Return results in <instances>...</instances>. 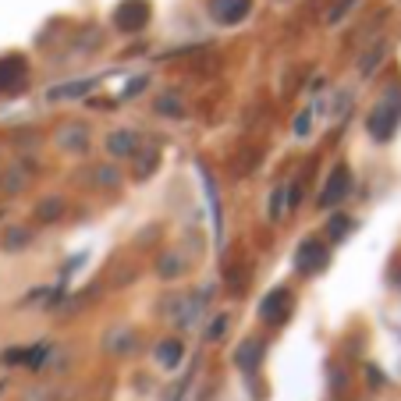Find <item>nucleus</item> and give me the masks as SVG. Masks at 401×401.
I'll return each mask as SVG.
<instances>
[{"mask_svg":"<svg viewBox=\"0 0 401 401\" xmlns=\"http://www.w3.org/2000/svg\"><path fill=\"white\" fill-rule=\"evenodd\" d=\"M327 263H330V249L320 238H305L295 249V270H299L302 277H312V274L327 270Z\"/></svg>","mask_w":401,"mask_h":401,"instance_id":"obj_3","label":"nucleus"},{"mask_svg":"<svg viewBox=\"0 0 401 401\" xmlns=\"http://www.w3.org/2000/svg\"><path fill=\"white\" fill-rule=\"evenodd\" d=\"M146 86H149V79H146V75H139V79H132V82H128V86L121 89V100H132V96H139V93H142Z\"/></svg>","mask_w":401,"mask_h":401,"instance_id":"obj_25","label":"nucleus"},{"mask_svg":"<svg viewBox=\"0 0 401 401\" xmlns=\"http://www.w3.org/2000/svg\"><path fill=\"white\" fill-rule=\"evenodd\" d=\"M284 202H288V185L274 189V196H270V220H281L284 217Z\"/></svg>","mask_w":401,"mask_h":401,"instance_id":"obj_23","label":"nucleus"},{"mask_svg":"<svg viewBox=\"0 0 401 401\" xmlns=\"http://www.w3.org/2000/svg\"><path fill=\"white\" fill-rule=\"evenodd\" d=\"M309 121H312V110H302L299 117H295V135H299V139L309 135Z\"/></svg>","mask_w":401,"mask_h":401,"instance_id":"obj_27","label":"nucleus"},{"mask_svg":"<svg viewBox=\"0 0 401 401\" xmlns=\"http://www.w3.org/2000/svg\"><path fill=\"white\" fill-rule=\"evenodd\" d=\"M4 189H7V192H18V189H21V171H18V167H14V171L7 174V182H4Z\"/></svg>","mask_w":401,"mask_h":401,"instance_id":"obj_29","label":"nucleus"},{"mask_svg":"<svg viewBox=\"0 0 401 401\" xmlns=\"http://www.w3.org/2000/svg\"><path fill=\"white\" fill-rule=\"evenodd\" d=\"M202 305H206V295L202 292H192V295H182V299H174V323L178 327H196L199 323V316H202Z\"/></svg>","mask_w":401,"mask_h":401,"instance_id":"obj_7","label":"nucleus"},{"mask_svg":"<svg viewBox=\"0 0 401 401\" xmlns=\"http://www.w3.org/2000/svg\"><path fill=\"white\" fill-rule=\"evenodd\" d=\"M32 242V231L29 227H11L7 234H4V249L7 252H18V249H25Z\"/></svg>","mask_w":401,"mask_h":401,"instance_id":"obj_19","label":"nucleus"},{"mask_svg":"<svg viewBox=\"0 0 401 401\" xmlns=\"http://www.w3.org/2000/svg\"><path fill=\"white\" fill-rule=\"evenodd\" d=\"M366 377H370V384H384V377H380V370H377V366H370V370H366Z\"/></svg>","mask_w":401,"mask_h":401,"instance_id":"obj_31","label":"nucleus"},{"mask_svg":"<svg viewBox=\"0 0 401 401\" xmlns=\"http://www.w3.org/2000/svg\"><path fill=\"white\" fill-rule=\"evenodd\" d=\"M263 352H267V345H263L259 337H249V341L238 345V352H234V366H238L242 373H256L259 362H263Z\"/></svg>","mask_w":401,"mask_h":401,"instance_id":"obj_10","label":"nucleus"},{"mask_svg":"<svg viewBox=\"0 0 401 401\" xmlns=\"http://www.w3.org/2000/svg\"><path fill=\"white\" fill-rule=\"evenodd\" d=\"M121 182V174L114 171V167H96V185H103V189H114Z\"/></svg>","mask_w":401,"mask_h":401,"instance_id":"obj_26","label":"nucleus"},{"mask_svg":"<svg viewBox=\"0 0 401 401\" xmlns=\"http://www.w3.org/2000/svg\"><path fill=\"white\" fill-rule=\"evenodd\" d=\"M352 4H355V0H337V4H334V11L327 14V21H341V14H348V7H352Z\"/></svg>","mask_w":401,"mask_h":401,"instance_id":"obj_28","label":"nucleus"},{"mask_svg":"<svg viewBox=\"0 0 401 401\" xmlns=\"http://www.w3.org/2000/svg\"><path fill=\"white\" fill-rule=\"evenodd\" d=\"M25 401H54V398H50V391H46V387H39V391H29Z\"/></svg>","mask_w":401,"mask_h":401,"instance_id":"obj_30","label":"nucleus"},{"mask_svg":"<svg viewBox=\"0 0 401 401\" xmlns=\"http://www.w3.org/2000/svg\"><path fill=\"white\" fill-rule=\"evenodd\" d=\"M57 146L68 149V153H89V128L79 124V121L61 124V132H57Z\"/></svg>","mask_w":401,"mask_h":401,"instance_id":"obj_9","label":"nucleus"},{"mask_svg":"<svg viewBox=\"0 0 401 401\" xmlns=\"http://www.w3.org/2000/svg\"><path fill=\"white\" fill-rule=\"evenodd\" d=\"M157 164H160V153H157V149H146V153L135 160V178H149V174L157 171Z\"/></svg>","mask_w":401,"mask_h":401,"instance_id":"obj_21","label":"nucleus"},{"mask_svg":"<svg viewBox=\"0 0 401 401\" xmlns=\"http://www.w3.org/2000/svg\"><path fill=\"white\" fill-rule=\"evenodd\" d=\"M252 11V0H209V14L220 25H238Z\"/></svg>","mask_w":401,"mask_h":401,"instance_id":"obj_8","label":"nucleus"},{"mask_svg":"<svg viewBox=\"0 0 401 401\" xmlns=\"http://www.w3.org/2000/svg\"><path fill=\"white\" fill-rule=\"evenodd\" d=\"M227 323H231V316H227V312H220V316L206 327V341H220V337H224V330H227Z\"/></svg>","mask_w":401,"mask_h":401,"instance_id":"obj_24","label":"nucleus"},{"mask_svg":"<svg viewBox=\"0 0 401 401\" xmlns=\"http://www.w3.org/2000/svg\"><path fill=\"white\" fill-rule=\"evenodd\" d=\"M395 96H398V93H387V100H380L373 110H370V117H366V128H370V135H373L377 142H387V139L398 132L401 107H398Z\"/></svg>","mask_w":401,"mask_h":401,"instance_id":"obj_1","label":"nucleus"},{"mask_svg":"<svg viewBox=\"0 0 401 401\" xmlns=\"http://www.w3.org/2000/svg\"><path fill=\"white\" fill-rule=\"evenodd\" d=\"M199 178L202 189H206V199H209V213H213V231H217V245H224V213H220V196H217V185L209 178V171L199 164Z\"/></svg>","mask_w":401,"mask_h":401,"instance_id":"obj_11","label":"nucleus"},{"mask_svg":"<svg viewBox=\"0 0 401 401\" xmlns=\"http://www.w3.org/2000/svg\"><path fill=\"white\" fill-rule=\"evenodd\" d=\"M348 192H352V171H348L345 164H337V167L330 171V178H327V185H323L316 206H320V209H330V206L348 199Z\"/></svg>","mask_w":401,"mask_h":401,"instance_id":"obj_5","label":"nucleus"},{"mask_svg":"<svg viewBox=\"0 0 401 401\" xmlns=\"http://www.w3.org/2000/svg\"><path fill=\"white\" fill-rule=\"evenodd\" d=\"M157 274H160L164 281H171V277H182V274H185V259H182L178 252H164V256L157 259Z\"/></svg>","mask_w":401,"mask_h":401,"instance_id":"obj_17","label":"nucleus"},{"mask_svg":"<svg viewBox=\"0 0 401 401\" xmlns=\"http://www.w3.org/2000/svg\"><path fill=\"white\" fill-rule=\"evenodd\" d=\"M157 110H160V114H167V117H182V114H185L182 100H178V96H171V93H164V96L157 100Z\"/></svg>","mask_w":401,"mask_h":401,"instance_id":"obj_22","label":"nucleus"},{"mask_svg":"<svg viewBox=\"0 0 401 401\" xmlns=\"http://www.w3.org/2000/svg\"><path fill=\"white\" fill-rule=\"evenodd\" d=\"M384 54H387V43H377L373 50H366V54H362V61H359V71H362V75H370V71L384 61Z\"/></svg>","mask_w":401,"mask_h":401,"instance_id":"obj_20","label":"nucleus"},{"mask_svg":"<svg viewBox=\"0 0 401 401\" xmlns=\"http://www.w3.org/2000/svg\"><path fill=\"white\" fill-rule=\"evenodd\" d=\"M96 82L100 79H82V82H64V86H54L46 96L50 100H75V96H89L93 89H96Z\"/></svg>","mask_w":401,"mask_h":401,"instance_id":"obj_14","label":"nucleus"},{"mask_svg":"<svg viewBox=\"0 0 401 401\" xmlns=\"http://www.w3.org/2000/svg\"><path fill=\"white\" fill-rule=\"evenodd\" d=\"M107 153H110L114 160L135 157V153H139V135H135V132H110V135H107Z\"/></svg>","mask_w":401,"mask_h":401,"instance_id":"obj_12","label":"nucleus"},{"mask_svg":"<svg viewBox=\"0 0 401 401\" xmlns=\"http://www.w3.org/2000/svg\"><path fill=\"white\" fill-rule=\"evenodd\" d=\"M0 395H4V380H0Z\"/></svg>","mask_w":401,"mask_h":401,"instance_id":"obj_32","label":"nucleus"},{"mask_svg":"<svg viewBox=\"0 0 401 401\" xmlns=\"http://www.w3.org/2000/svg\"><path fill=\"white\" fill-rule=\"evenodd\" d=\"M103 348L114 352V355H128V352H135V330H128V327H114V330L103 337Z\"/></svg>","mask_w":401,"mask_h":401,"instance_id":"obj_13","label":"nucleus"},{"mask_svg":"<svg viewBox=\"0 0 401 401\" xmlns=\"http://www.w3.org/2000/svg\"><path fill=\"white\" fill-rule=\"evenodd\" d=\"M61 213H64V199L61 196H46L36 206V220L39 224H54V220H61Z\"/></svg>","mask_w":401,"mask_h":401,"instance_id":"obj_16","label":"nucleus"},{"mask_svg":"<svg viewBox=\"0 0 401 401\" xmlns=\"http://www.w3.org/2000/svg\"><path fill=\"white\" fill-rule=\"evenodd\" d=\"M149 14H153L149 0H121L114 7V25L117 32H142L149 25Z\"/></svg>","mask_w":401,"mask_h":401,"instance_id":"obj_2","label":"nucleus"},{"mask_svg":"<svg viewBox=\"0 0 401 401\" xmlns=\"http://www.w3.org/2000/svg\"><path fill=\"white\" fill-rule=\"evenodd\" d=\"M182 359H185V345H182L178 337H167V341L157 345V362H160L164 370H178Z\"/></svg>","mask_w":401,"mask_h":401,"instance_id":"obj_15","label":"nucleus"},{"mask_svg":"<svg viewBox=\"0 0 401 401\" xmlns=\"http://www.w3.org/2000/svg\"><path fill=\"white\" fill-rule=\"evenodd\" d=\"M292 309H295V295L288 288H274V292H267L263 302H259V320L270 323V327H281V323H288Z\"/></svg>","mask_w":401,"mask_h":401,"instance_id":"obj_4","label":"nucleus"},{"mask_svg":"<svg viewBox=\"0 0 401 401\" xmlns=\"http://www.w3.org/2000/svg\"><path fill=\"white\" fill-rule=\"evenodd\" d=\"M352 217H345V213H337V217H330V224H327V238L330 242H345L348 234H352Z\"/></svg>","mask_w":401,"mask_h":401,"instance_id":"obj_18","label":"nucleus"},{"mask_svg":"<svg viewBox=\"0 0 401 401\" xmlns=\"http://www.w3.org/2000/svg\"><path fill=\"white\" fill-rule=\"evenodd\" d=\"M29 79V68H25V57L21 54H7L0 57V93H18Z\"/></svg>","mask_w":401,"mask_h":401,"instance_id":"obj_6","label":"nucleus"}]
</instances>
